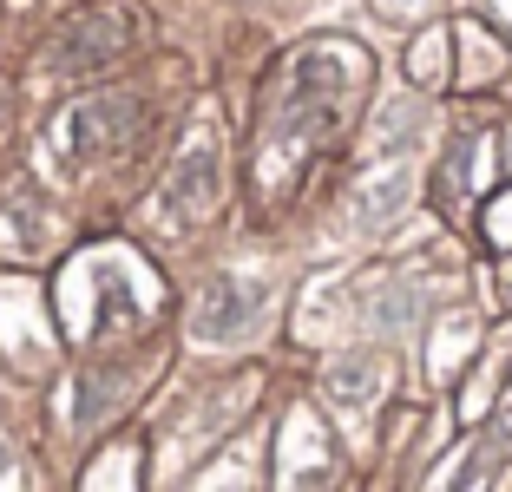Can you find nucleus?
<instances>
[{
	"label": "nucleus",
	"mask_w": 512,
	"mask_h": 492,
	"mask_svg": "<svg viewBox=\"0 0 512 492\" xmlns=\"http://www.w3.org/2000/svg\"><path fill=\"white\" fill-rule=\"evenodd\" d=\"M263 315V289L256 283H237V276H217L191 309V335L197 342H237L243 328Z\"/></svg>",
	"instance_id": "f257e3e1"
},
{
	"label": "nucleus",
	"mask_w": 512,
	"mask_h": 492,
	"mask_svg": "<svg viewBox=\"0 0 512 492\" xmlns=\"http://www.w3.org/2000/svg\"><path fill=\"white\" fill-rule=\"evenodd\" d=\"M506 302H512V263H506Z\"/></svg>",
	"instance_id": "6e6552de"
},
{
	"label": "nucleus",
	"mask_w": 512,
	"mask_h": 492,
	"mask_svg": "<svg viewBox=\"0 0 512 492\" xmlns=\"http://www.w3.org/2000/svg\"><path fill=\"white\" fill-rule=\"evenodd\" d=\"M381 7H421V0H381Z\"/></svg>",
	"instance_id": "0eeeda50"
},
{
	"label": "nucleus",
	"mask_w": 512,
	"mask_h": 492,
	"mask_svg": "<svg viewBox=\"0 0 512 492\" xmlns=\"http://www.w3.org/2000/svg\"><path fill=\"white\" fill-rule=\"evenodd\" d=\"M119 46H125V20L119 14H79L73 27L60 33V66L66 73H92V66H106Z\"/></svg>",
	"instance_id": "7ed1b4c3"
},
{
	"label": "nucleus",
	"mask_w": 512,
	"mask_h": 492,
	"mask_svg": "<svg viewBox=\"0 0 512 492\" xmlns=\"http://www.w3.org/2000/svg\"><path fill=\"white\" fill-rule=\"evenodd\" d=\"M401 204H407V171H388L381 184H368V191H362V204H355V217H362V224L375 230V224H388V217H394Z\"/></svg>",
	"instance_id": "423d86ee"
},
{
	"label": "nucleus",
	"mask_w": 512,
	"mask_h": 492,
	"mask_svg": "<svg viewBox=\"0 0 512 492\" xmlns=\"http://www.w3.org/2000/svg\"><path fill=\"white\" fill-rule=\"evenodd\" d=\"M125 125H132V105H125V99H86V105H73V112H66L60 138H66V151H73V158H99V151L119 145Z\"/></svg>",
	"instance_id": "f03ea898"
},
{
	"label": "nucleus",
	"mask_w": 512,
	"mask_h": 492,
	"mask_svg": "<svg viewBox=\"0 0 512 492\" xmlns=\"http://www.w3.org/2000/svg\"><path fill=\"white\" fill-rule=\"evenodd\" d=\"M375 388H381V361L375 355H348V361L329 368V401H342V407H362Z\"/></svg>",
	"instance_id": "39448f33"
},
{
	"label": "nucleus",
	"mask_w": 512,
	"mask_h": 492,
	"mask_svg": "<svg viewBox=\"0 0 512 492\" xmlns=\"http://www.w3.org/2000/svg\"><path fill=\"white\" fill-rule=\"evenodd\" d=\"M165 197L184 210V217H204V210H211V197H217V158H211V151H204V145L184 151V164L171 171V191Z\"/></svg>",
	"instance_id": "20e7f679"
},
{
	"label": "nucleus",
	"mask_w": 512,
	"mask_h": 492,
	"mask_svg": "<svg viewBox=\"0 0 512 492\" xmlns=\"http://www.w3.org/2000/svg\"><path fill=\"white\" fill-rule=\"evenodd\" d=\"M506 171H512V132H506Z\"/></svg>",
	"instance_id": "1a4fd4ad"
},
{
	"label": "nucleus",
	"mask_w": 512,
	"mask_h": 492,
	"mask_svg": "<svg viewBox=\"0 0 512 492\" xmlns=\"http://www.w3.org/2000/svg\"><path fill=\"white\" fill-rule=\"evenodd\" d=\"M0 473H7V447H0Z\"/></svg>",
	"instance_id": "9d476101"
}]
</instances>
